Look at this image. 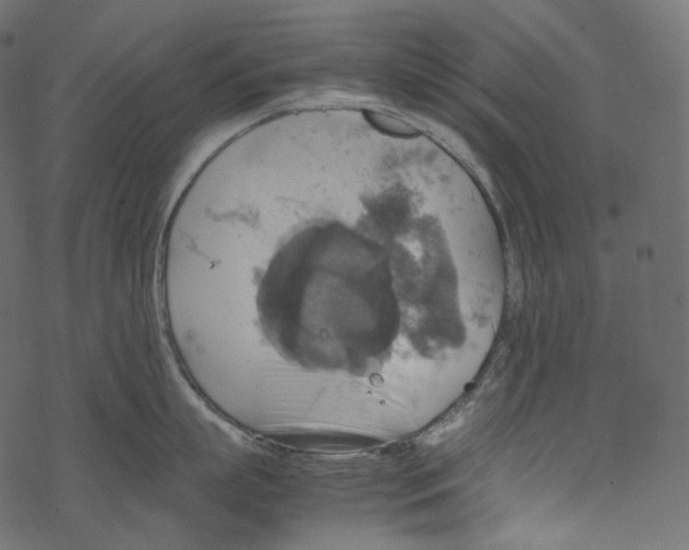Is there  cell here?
Wrapping results in <instances>:
<instances>
[{"mask_svg": "<svg viewBox=\"0 0 689 550\" xmlns=\"http://www.w3.org/2000/svg\"><path fill=\"white\" fill-rule=\"evenodd\" d=\"M304 204L283 190L206 203L168 284L205 321L246 318L259 346L303 380L370 378L422 338V306L395 284L377 204L352 223Z\"/></svg>", "mask_w": 689, "mask_h": 550, "instance_id": "1", "label": "cell"}]
</instances>
